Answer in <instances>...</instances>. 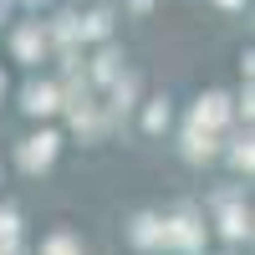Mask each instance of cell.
<instances>
[{
	"instance_id": "1",
	"label": "cell",
	"mask_w": 255,
	"mask_h": 255,
	"mask_svg": "<svg viewBox=\"0 0 255 255\" xmlns=\"http://www.w3.org/2000/svg\"><path fill=\"white\" fill-rule=\"evenodd\" d=\"M51 255H72V245H67V240H56V245H51Z\"/></svg>"
}]
</instances>
